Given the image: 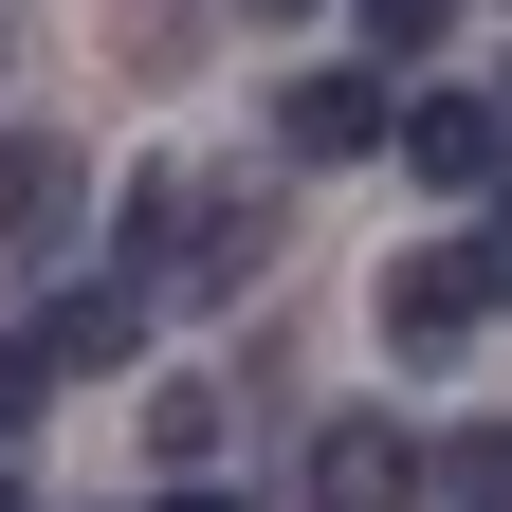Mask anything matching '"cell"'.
<instances>
[{
    "label": "cell",
    "instance_id": "cell-1",
    "mask_svg": "<svg viewBox=\"0 0 512 512\" xmlns=\"http://www.w3.org/2000/svg\"><path fill=\"white\" fill-rule=\"evenodd\" d=\"M403 165L439 183V202L512 183V92H421V110H403Z\"/></svg>",
    "mask_w": 512,
    "mask_h": 512
},
{
    "label": "cell",
    "instance_id": "cell-2",
    "mask_svg": "<svg viewBox=\"0 0 512 512\" xmlns=\"http://www.w3.org/2000/svg\"><path fill=\"white\" fill-rule=\"evenodd\" d=\"M384 128H403L384 74H293V92H275V147H293V165H366Z\"/></svg>",
    "mask_w": 512,
    "mask_h": 512
},
{
    "label": "cell",
    "instance_id": "cell-3",
    "mask_svg": "<svg viewBox=\"0 0 512 512\" xmlns=\"http://www.w3.org/2000/svg\"><path fill=\"white\" fill-rule=\"evenodd\" d=\"M476 311H494V293H476V238H458V256H403V275H384V348H403V366H439Z\"/></svg>",
    "mask_w": 512,
    "mask_h": 512
},
{
    "label": "cell",
    "instance_id": "cell-4",
    "mask_svg": "<svg viewBox=\"0 0 512 512\" xmlns=\"http://www.w3.org/2000/svg\"><path fill=\"white\" fill-rule=\"evenodd\" d=\"M421 458H403V421H330L311 439V512H403Z\"/></svg>",
    "mask_w": 512,
    "mask_h": 512
},
{
    "label": "cell",
    "instance_id": "cell-5",
    "mask_svg": "<svg viewBox=\"0 0 512 512\" xmlns=\"http://www.w3.org/2000/svg\"><path fill=\"white\" fill-rule=\"evenodd\" d=\"M128 348H147V293H55V311H37V366H55V384H110Z\"/></svg>",
    "mask_w": 512,
    "mask_h": 512
},
{
    "label": "cell",
    "instance_id": "cell-6",
    "mask_svg": "<svg viewBox=\"0 0 512 512\" xmlns=\"http://www.w3.org/2000/svg\"><path fill=\"white\" fill-rule=\"evenodd\" d=\"M55 220H74V147H55V128H0V256L55 238Z\"/></svg>",
    "mask_w": 512,
    "mask_h": 512
},
{
    "label": "cell",
    "instance_id": "cell-7",
    "mask_svg": "<svg viewBox=\"0 0 512 512\" xmlns=\"http://www.w3.org/2000/svg\"><path fill=\"white\" fill-rule=\"evenodd\" d=\"M147 458H165V476L220 458V384H147Z\"/></svg>",
    "mask_w": 512,
    "mask_h": 512
},
{
    "label": "cell",
    "instance_id": "cell-8",
    "mask_svg": "<svg viewBox=\"0 0 512 512\" xmlns=\"http://www.w3.org/2000/svg\"><path fill=\"white\" fill-rule=\"evenodd\" d=\"M439 19L458 0H366V55H439Z\"/></svg>",
    "mask_w": 512,
    "mask_h": 512
},
{
    "label": "cell",
    "instance_id": "cell-9",
    "mask_svg": "<svg viewBox=\"0 0 512 512\" xmlns=\"http://www.w3.org/2000/svg\"><path fill=\"white\" fill-rule=\"evenodd\" d=\"M37 384H55L37 348H0V439H19V421H37Z\"/></svg>",
    "mask_w": 512,
    "mask_h": 512
},
{
    "label": "cell",
    "instance_id": "cell-10",
    "mask_svg": "<svg viewBox=\"0 0 512 512\" xmlns=\"http://www.w3.org/2000/svg\"><path fill=\"white\" fill-rule=\"evenodd\" d=\"M165 512H238V494H220V476H165Z\"/></svg>",
    "mask_w": 512,
    "mask_h": 512
},
{
    "label": "cell",
    "instance_id": "cell-11",
    "mask_svg": "<svg viewBox=\"0 0 512 512\" xmlns=\"http://www.w3.org/2000/svg\"><path fill=\"white\" fill-rule=\"evenodd\" d=\"M238 19H311V0H238Z\"/></svg>",
    "mask_w": 512,
    "mask_h": 512
},
{
    "label": "cell",
    "instance_id": "cell-12",
    "mask_svg": "<svg viewBox=\"0 0 512 512\" xmlns=\"http://www.w3.org/2000/svg\"><path fill=\"white\" fill-rule=\"evenodd\" d=\"M494 512H512V494H494Z\"/></svg>",
    "mask_w": 512,
    "mask_h": 512
}]
</instances>
